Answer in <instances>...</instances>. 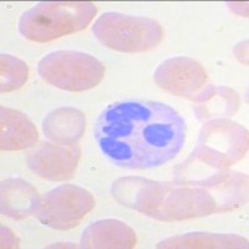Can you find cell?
Here are the masks:
<instances>
[{
  "instance_id": "obj_10",
  "label": "cell",
  "mask_w": 249,
  "mask_h": 249,
  "mask_svg": "<svg viewBox=\"0 0 249 249\" xmlns=\"http://www.w3.org/2000/svg\"><path fill=\"white\" fill-rule=\"evenodd\" d=\"M79 144H59L41 142L26 156L28 166L40 178L66 181L74 176L80 161Z\"/></svg>"
},
{
  "instance_id": "obj_14",
  "label": "cell",
  "mask_w": 249,
  "mask_h": 249,
  "mask_svg": "<svg viewBox=\"0 0 249 249\" xmlns=\"http://www.w3.org/2000/svg\"><path fill=\"white\" fill-rule=\"evenodd\" d=\"M86 117L75 107H59L43 120V132L50 141L59 144H75L85 133Z\"/></svg>"
},
{
  "instance_id": "obj_15",
  "label": "cell",
  "mask_w": 249,
  "mask_h": 249,
  "mask_svg": "<svg viewBox=\"0 0 249 249\" xmlns=\"http://www.w3.org/2000/svg\"><path fill=\"white\" fill-rule=\"evenodd\" d=\"M1 213L13 219H25L35 214L40 204L39 192L23 178H6L1 182Z\"/></svg>"
},
{
  "instance_id": "obj_2",
  "label": "cell",
  "mask_w": 249,
  "mask_h": 249,
  "mask_svg": "<svg viewBox=\"0 0 249 249\" xmlns=\"http://www.w3.org/2000/svg\"><path fill=\"white\" fill-rule=\"evenodd\" d=\"M120 204L162 222L188 221L218 213L214 197L202 187L143 177H121L111 186Z\"/></svg>"
},
{
  "instance_id": "obj_12",
  "label": "cell",
  "mask_w": 249,
  "mask_h": 249,
  "mask_svg": "<svg viewBox=\"0 0 249 249\" xmlns=\"http://www.w3.org/2000/svg\"><path fill=\"white\" fill-rule=\"evenodd\" d=\"M193 112L199 121L233 116L241 106L237 91L228 86L210 85L192 99Z\"/></svg>"
},
{
  "instance_id": "obj_1",
  "label": "cell",
  "mask_w": 249,
  "mask_h": 249,
  "mask_svg": "<svg viewBox=\"0 0 249 249\" xmlns=\"http://www.w3.org/2000/svg\"><path fill=\"white\" fill-rule=\"evenodd\" d=\"M93 139L102 155L119 167L155 168L181 152L186 121L163 102L124 100L100 113L93 124Z\"/></svg>"
},
{
  "instance_id": "obj_5",
  "label": "cell",
  "mask_w": 249,
  "mask_h": 249,
  "mask_svg": "<svg viewBox=\"0 0 249 249\" xmlns=\"http://www.w3.org/2000/svg\"><path fill=\"white\" fill-rule=\"evenodd\" d=\"M91 30L102 45L126 54L151 50L163 39V29L155 19L116 12L100 15Z\"/></svg>"
},
{
  "instance_id": "obj_11",
  "label": "cell",
  "mask_w": 249,
  "mask_h": 249,
  "mask_svg": "<svg viewBox=\"0 0 249 249\" xmlns=\"http://www.w3.org/2000/svg\"><path fill=\"white\" fill-rule=\"evenodd\" d=\"M136 243V233L128 224L119 219H100L84 230L80 248L130 249Z\"/></svg>"
},
{
  "instance_id": "obj_20",
  "label": "cell",
  "mask_w": 249,
  "mask_h": 249,
  "mask_svg": "<svg viewBox=\"0 0 249 249\" xmlns=\"http://www.w3.org/2000/svg\"><path fill=\"white\" fill-rule=\"evenodd\" d=\"M235 14L241 17H248V3H227Z\"/></svg>"
},
{
  "instance_id": "obj_9",
  "label": "cell",
  "mask_w": 249,
  "mask_h": 249,
  "mask_svg": "<svg viewBox=\"0 0 249 249\" xmlns=\"http://www.w3.org/2000/svg\"><path fill=\"white\" fill-rule=\"evenodd\" d=\"M156 85L166 92L191 99L207 84V72L197 60L188 56H176L161 62L153 74Z\"/></svg>"
},
{
  "instance_id": "obj_6",
  "label": "cell",
  "mask_w": 249,
  "mask_h": 249,
  "mask_svg": "<svg viewBox=\"0 0 249 249\" xmlns=\"http://www.w3.org/2000/svg\"><path fill=\"white\" fill-rule=\"evenodd\" d=\"M105 65L82 51H51L37 64V74L60 90L81 92L95 88L105 76Z\"/></svg>"
},
{
  "instance_id": "obj_18",
  "label": "cell",
  "mask_w": 249,
  "mask_h": 249,
  "mask_svg": "<svg viewBox=\"0 0 249 249\" xmlns=\"http://www.w3.org/2000/svg\"><path fill=\"white\" fill-rule=\"evenodd\" d=\"M0 238H1V248H19L20 241L18 239L17 235L14 234L12 230H9L6 227L0 228Z\"/></svg>"
},
{
  "instance_id": "obj_21",
  "label": "cell",
  "mask_w": 249,
  "mask_h": 249,
  "mask_svg": "<svg viewBox=\"0 0 249 249\" xmlns=\"http://www.w3.org/2000/svg\"><path fill=\"white\" fill-rule=\"evenodd\" d=\"M69 243H56L54 244V246H50V248H68V247H70V248H76V246L75 244H70V246H68Z\"/></svg>"
},
{
  "instance_id": "obj_3",
  "label": "cell",
  "mask_w": 249,
  "mask_h": 249,
  "mask_svg": "<svg viewBox=\"0 0 249 249\" xmlns=\"http://www.w3.org/2000/svg\"><path fill=\"white\" fill-rule=\"evenodd\" d=\"M97 13L91 1H46L24 12L18 21L19 33L35 43H49L84 30Z\"/></svg>"
},
{
  "instance_id": "obj_13",
  "label": "cell",
  "mask_w": 249,
  "mask_h": 249,
  "mask_svg": "<svg viewBox=\"0 0 249 249\" xmlns=\"http://www.w3.org/2000/svg\"><path fill=\"white\" fill-rule=\"evenodd\" d=\"M39 139L35 124L26 115L14 108L0 110V148L21 151L33 147Z\"/></svg>"
},
{
  "instance_id": "obj_16",
  "label": "cell",
  "mask_w": 249,
  "mask_h": 249,
  "mask_svg": "<svg viewBox=\"0 0 249 249\" xmlns=\"http://www.w3.org/2000/svg\"><path fill=\"white\" fill-rule=\"evenodd\" d=\"M160 249H246L248 241L232 233L191 232L160 242Z\"/></svg>"
},
{
  "instance_id": "obj_19",
  "label": "cell",
  "mask_w": 249,
  "mask_h": 249,
  "mask_svg": "<svg viewBox=\"0 0 249 249\" xmlns=\"http://www.w3.org/2000/svg\"><path fill=\"white\" fill-rule=\"evenodd\" d=\"M233 54L237 57L238 61L242 62L243 65H248V40L237 44L233 49Z\"/></svg>"
},
{
  "instance_id": "obj_4",
  "label": "cell",
  "mask_w": 249,
  "mask_h": 249,
  "mask_svg": "<svg viewBox=\"0 0 249 249\" xmlns=\"http://www.w3.org/2000/svg\"><path fill=\"white\" fill-rule=\"evenodd\" d=\"M248 152V131L228 119L207 121L199 131L197 146L184 163L203 170H226Z\"/></svg>"
},
{
  "instance_id": "obj_8",
  "label": "cell",
  "mask_w": 249,
  "mask_h": 249,
  "mask_svg": "<svg viewBox=\"0 0 249 249\" xmlns=\"http://www.w3.org/2000/svg\"><path fill=\"white\" fill-rule=\"evenodd\" d=\"M93 207L95 198L88 190L66 183L45 193L34 215L43 226L68 231L79 226Z\"/></svg>"
},
{
  "instance_id": "obj_7",
  "label": "cell",
  "mask_w": 249,
  "mask_h": 249,
  "mask_svg": "<svg viewBox=\"0 0 249 249\" xmlns=\"http://www.w3.org/2000/svg\"><path fill=\"white\" fill-rule=\"evenodd\" d=\"M177 183L198 186L214 197L218 213L231 212L244 204L248 198V176L230 170H203L181 163L176 168Z\"/></svg>"
},
{
  "instance_id": "obj_17",
  "label": "cell",
  "mask_w": 249,
  "mask_h": 249,
  "mask_svg": "<svg viewBox=\"0 0 249 249\" xmlns=\"http://www.w3.org/2000/svg\"><path fill=\"white\" fill-rule=\"evenodd\" d=\"M29 76V68L23 60L9 54L0 56V90L12 92L25 85Z\"/></svg>"
}]
</instances>
